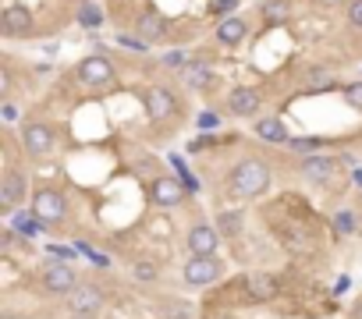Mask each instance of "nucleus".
I'll use <instances>...</instances> for the list:
<instances>
[{
    "label": "nucleus",
    "instance_id": "f257e3e1",
    "mask_svg": "<svg viewBox=\"0 0 362 319\" xmlns=\"http://www.w3.org/2000/svg\"><path fill=\"white\" fill-rule=\"evenodd\" d=\"M267 185H270V167H267V160H260V156H245L242 164L231 171V178H228V192L235 199L263 195Z\"/></svg>",
    "mask_w": 362,
    "mask_h": 319
},
{
    "label": "nucleus",
    "instance_id": "f03ea898",
    "mask_svg": "<svg viewBox=\"0 0 362 319\" xmlns=\"http://www.w3.org/2000/svg\"><path fill=\"white\" fill-rule=\"evenodd\" d=\"M32 213L43 220V227H54L68 217V202H64V192L61 188H39L36 199H32Z\"/></svg>",
    "mask_w": 362,
    "mask_h": 319
},
{
    "label": "nucleus",
    "instance_id": "7ed1b4c3",
    "mask_svg": "<svg viewBox=\"0 0 362 319\" xmlns=\"http://www.w3.org/2000/svg\"><path fill=\"white\" fill-rule=\"evenodd\" d=\"M78 82L89 85V89H107L114 82V64L99 53H89V57L78 61Z\"/></svg>",
    "mask_w": 362,
    "mask_h": 319
},
{
    "label": "nucleus",
    "instance_id": "20e7f679",
    "mask_svg": "<svg viewBox=\"0 0 362 319\" xmlns=\"http://www.w3.org/2000/svg\"><path fill=\"white\" fill-rule=\"evenodd\" d=\"M43 288H46L50 295H71V291L78 288V277H75V270L68 266V259L43 266Z\"/></svg>",
    "mask_w": 362,
    "mask_h": 319
},
{
    "label": "nucleus",
    "instance_id": "39448f33",
    "mask_svg": "<svg viewBox=\"0 0 362 319\" xmlns=\"http://www.w3.org/2000/svg\"><path fill=\"white\" fill-rule=\"evenodd\" d=\"M221 274H224V266H221L214 255H192V259L185 262V281H188L192 288H206V284H214Z\"/></svg>",
    "mask_w": 362,
    "mask_h": 319
},
{
    "label": "nucleus",
    "instance_id": "423d86ee",
    "mask_svg": "<svg viewBox=\"0 0 362 319\" xmlns=\"http://www.w3.org/2000/svg\"><path fill=\"white\" fill-rule=\"evenodd\" d=\"M25 192H29V178H25L18 167H8V171H4V181H0V209L15 213L18 202L25 199Z\"/></svg>",
    "mask_w": 362,
    "mask_h": 319
},
{
    "label": "nucleus",
    "instance_id": "0eeeda50",
    "mask_svg": "<svg viewBox=\"0 0 362 319\" xmlns=\"http://www.w3.org/2000/svg\"><path fill=\"white\" fill-rule=\"evenodd\" d=\"M103 309V291L96 284H78L71 295H68V312L71 316H96Z\"/></svg>",
    "mask_w": 362,
    "mask_h": 319
},
{
    "label": "nucleus",
    "instance_id": "6e6552de",
    "mask_svg": "<svg viewBox=\"0 0 362 319\" xmlns=\"http://www.w3.org/2000/svg\"><path fill=\"white\" fill-rule=\"evenodd\" d=\"M0 32H4V39H25L32 32V11L22 4L4 8V15H0Z\"/></svg>",
    "mask_w": 362,
    "mask_h": 319
},
{
    "label": "nucleus",
    "instance_id": "1a4fd4ad",
    "mask_svg": "<svg viewBox=\"0 0 362 319\" xmlns=\"http://www.w3.org/2000/svg\"><path fill=\"white\" fill-rule=\"evenodd\" d=\"M142 106H146L149 121H167L171 111H174V96H171V89H164V85H149V89L142 92Z\"/></svg>",
    "mask_w": 362,
    "mask_h": 319
},
{
    "label": "nucleus",
    "instance_id": "9d476101",
    "mask_svg": "<svg viewBox=\"0 0 362 319\" xmlns=\"http://www.w3.org/2000/svg\"><path fill=\"white\" fill-rule=\"evenodd\" d=\"M260 106H263L260 89L238 85V89H231V96H228V111H231L235 118H256V111H260Z\"/></svg>",
    "mask_w": 362,
    "mask_h": 319
},
{
    "label": "nucleus",
    "instance_id": "9b49d317",
    "mask_svg": "<svg viewBox=\"0 0 362 319\" xmlns=\"http://www.w3.org/2000/svg\"><path fill=\"white\" fill-rule=\"evenodd\" d=\"M22 142H25V153H29V156H46L50 149H54L57 135H54V128H50V125H29V128L22 132Z\"/></svg>",
    "mask_w": 362,
    "mask_h": 319
},
{
    "label": "nucleus",
    "instance_id": "f8f14e48",
    "mask_svg": "<svg viewBox=\"0 0 362 319\" xmlns=\"http://www.w3.org/2000/svg\"><path fill=\"white\" fill-rule=\"evenodd\" d=\"M185 195H188V188L178 185L174 178H157V181L149 185V202L153 206H178Z\"/></svg>",
    "mask_w": 362,
    "mask_h": 319
},
{
    "label": "nucleus",
    "instance_id": "ddd939ff",
    "mask_svg": "<svg viewBox=\"0 0 362 319\" xmlns=\"http://www.w3.org/2000/svg\"><path fill=\"white\" fill-rule=\"evenodd\" d=\"M242 288L252 302H274L277 298V281L270 274H245Z\"/></svg>",
    "mask_w": 362,
    "mask_h": 319
},
{
    "label": "nucleus",
    "instance_id": "4468645a",
    "mask_svg": "<svg viewBox=\"0 0 362 319\" xmlns=\"http://www.w3.org/2000/svg\"><path fill=\"white\" fill-rule=\"evenodd\" d=\"M334 167H337V160L334 156H305L302 160V174L313 181V185H323V181H330V174H334Z\"/></svg>",
    "mask_w": 362,
    "mask_h": 319
},
{
    "label": "nucleus",
    "instance_id": "2eb2a0df",
    "mask_svg": "<svg viewBox=\"0 0 362 319\" xmlns=\"http://www.w3.org/2000/svg\"><path fill=\"white\" fill-rule=\"evenodd\" d=\"M188 252L192 255H214L217 252V231L210 224H195L188 231Z\"/></svg>",
    "mask_w": 362,
    "mask_h": 319
},
{
    "label": "nucleus",
    "instance_id": "dca6fc26",
    "mask_svg": "<svg viewBox=\"0 0 362 319\" xmlns=\"http://www.w3.org/2000/svg\"><path fill=\"white\" fill-rule=\"evenodd\" d=\"M135 29H139V36L146 39V43H160V39H167V18H160V15H153V11H146L139 22H135Z\"/></svg>",
    "mask_w": 362,
    "mask_h": 319
},
{
    "label": "nucleus",
    "instance_id": "f3484780",
    "mask_svg": "<svg viewBox=\"0 0 362 319\" xmlns=\"http://www.w3.org/2000/svg\"><path fill=\"white\" fill-rule=\"evenodd\" d=\"M245 32H249V25H245L238 15H228V18L217 25V39H221L224 46H238V43L245 39Z\"/></svg>",
    "mask_w": 362,
    "mask_h": 319
},
{
    "label": "nucleus",
    "instance_id": "a211bd4d",
    "mask_svg": "<svg viewBox=\"0 0 362 319\" xmlns=\"http://www.w3.org/2000/svg\"><path fill=\"white\" fill-rule=\"evenodd\" d=\"M181 78H185V85H192V89H210V85H214V68L202 64V61H199V64L192 61V64L181 68Z\"/></svg>",
    "mask_w": 362,
    "mask_h": 319
},
{
    "label": "nucleus",
    "instance_id": "6ab92c4d",
    "mask_svg": "<svg viewBox=\"0 0 362 319\" xmlns=\"http://www.w3.org/2000/svg\"><path fill=\"white\" fill-rule=\"evenodd\" d=\"M256 135H260L263 142H281V146H288V142H291V135H288L284 121H277V118H263V121H256Z\"/></svg>",
    "mask_w": 362,
    "mask_h": 319
},
{
    "label": "nucleus",
    "instance_id": "aec40b11",
    "mask_svg": "<svg viewBox=\"0 0 362 319\" xmlns=\"http://www.w3.org/2000/svg\"><path fill=\"white\" fill-rule=\"evenodd\" d=\"M288 11H291L288 0H263V4H260V15H263L267 25H281L288 18Z\"/></svg>",
    "mask_w": 362,
    "mask_h": 319
},
{
    "label": "nucleus",
    "instance_id": "412c9836",
    "mask_svg": "<svg viewBox=\"0 0 362 319\" xmlns=\"http://www.w3.org/2000/svg\"><path fill=\"white\" fill-rule=\"evenodd\" d=\"M39 227H43V220L36 217V213H11V231L32 238V234H39Z\"/></svg>",
    "mask_w": 362,
    "mask_h": 319
},
{
    "label": "nucleus",
    "instance_id": "4be33fe9",
    "mask_svg": "<svg viewBox=\"0 0 362 319\" xmlns=\"http://www.w3.org/2000/svg\"><path fill=\"white\" fill-rule=\"evenodd\" d=\"M78 25L82 29H99L103 25V11L92 4V0H85V4L78 8Z\"/></svg>",
    "mask_w": 362,
    "mask_h": 319
},
{
    "label": "nucleus",
    "instance_id": "5701e85b",
    "mask_svg": "<svg viewBox=\"0 0 362 319\" xmlns=\"http://www.w3.org/2000/svg\"><path fill=\"white\" fill-rule=\"evenodd\" d=\"M217 227H221V234L235 238V234L242 231V213H238V209H224L221 217H217Z\"/></svg>",
    "mask_w": 362,
    "mask_h": 319
},
{
    "label": "nucleus",
    "instance_id": "b1692460",
    "mask_svg": "<svg viewBox=\"0 0 362 319\" xmlns=\"http://www.w3.org/2000/svg\"><path fill=\"white\" fill-rule=\"evenodd\" d=\"M164 316H167V319H192V305H188V302H167V305H164Z\"/></svg>",
    "mask_w": 362,
    "mask_h": 319
},
{
    "label": "nucleus",
    "instance_id": "393cba45",
    "mask_svg": "<svg viewBox=\"0 0 362 319\" xmlns=\"http://www.w3.org/2000/svg\"><path fill=\"white\" fill-rule=\"evenodd\" d=\"M334 227H337L341 234H351V231H355V213H351V209L334 213Z\"/></svg>",
    "mask_w": 362,
    "mask_h": 319
},
{
    "label": "nucleus",
    "instance_id": "a878e982",
    "mask_svg": "<svg viewBox=\"0 0 362 319\" xmlns=\"http://www.w3.org/2000/svg\"><path fill=\"white\" fill-rule=\"evenodd\" d=\"M132 277L135 281H157V266H153V262H135L132 266Z\"/></svg>",
    "mask_w": 362,
    "mask_h": 319
},
{
    "label": "nucleus",
    "instance_id": "bb28decb",
    "mask_svg": "<svg viewBox=\"0 0 362 319\" xmlns=\"http://www.w3.org/2000/svg\"><path fill=\"white\" fill-rule=\"evenodd\" d=\"M171 164H174V171L181 174V181H185V188H188V192H199V185H195V178H192V174H188V167H185V160H178V156H174V160H171Z\"/></svg>",
    "mask_w": 362,
    "mask_h": 319
},
{
    "label": "nucleus",
    "instance_id": "cd10ccee",
    "mask_svg": "<svg viewBox=\"0 0 362 319\" xmlns=\"http://www.w3.org/2000/svg\"><path fill=\"white\" fill-rule=\"evenodd\" d=\"M344 99H348V106H355V111H362V82H351V85L344 89Z\"/></svg>",
    "mask_w": 362,
    "mask_h": 319
},
{
    "label": "nucleus",
    "instance_id": "c85d7f7f",
    "mask_svg": "<svg viewBox=\"0 0 362 319\" xmlns=\"http://www.w3.org/2000/svg\"><path fill=\"white\" fill-rule=\"evenodd\" d=\"M348 25L362 32V0H351L348 4Z\"/></svg>",
    "mask_w": 362,
    "mask_h": 319
},
{
    "label": "nucleus",
    "instance_id": "c756f323",
    "mask_svg": "<svg viewBox=\"0 0 362 319\" xmlns=\"http://www.w3.org/2000/svg\"><path fill=\"white\" fill-rule=\"evenodd\" d=\"M288 146H291V149H298V153H316V149H320V142H316V139H291Z\"/></svg>",
    "mask_w": 362,
    "mask_h": 319
},
{
    "label": "nucleus",
    "instance_id": "7c9ffc66",
    "mask_svg": "<svg viewBox=\"0 0 362 319\" xmlns=\"http://www.w3.org/2000/svg\"><path fill=\"white\" fill-rule=\"evenodd\" d=\"M164 64H167V68H185V53H181V50L164 53Z\"/></svg>",
    "mask_w": 362,
    "mask_h": 319
},
{
    "label": "nucleus",
    "instance_id": "2f4dec72",
    "mask_svg": "<svg viewBox=\"0 0 362 319\" xmlns=\"http://www.w3.org/2000/svg\"><path fill=\"white\" fill-rule=\"evenodd\" d=\"M118 43H125V46H132V50H142V53H146V46H149L146 39H132V36H118Z\"/></svg>",
    "mask_w": 362,
    "mask_h": 319
},
{
    "label": "nucleus",
    "instance_id": "473e14b6",
    "mask_svg": "<svg viewBox=\"0 0 362 319\" xmlns=\"http://www.w3.org/2000/svg\"><path fill=\"white\" fill-rule=\"evenodd\" d=\"M50 255H54V259H71L75 252H71V248H64V245H50Z\"/></svg>",
    "mask_w": 362,
    "mask_h": 319
},
{
    "label": "nucleus",
    "instance_id": "72a5a7b5",
    "mask_svg": "<svg viewBox=\"0 0 362 319\" xmlns=\"http://www.w3.org/2000/svg\"><path fill=\"white\" fill-rule=\"evenodd\" d=\"M4 118H8V121H18V106H15V103H4Z\"/></svg>",
    "mask_w": 362,
    "mask_h": 319
},
{
    "label": "nucleus",
    "instance_id": "f704fd0d",
    "mask_svg": "<svg viewBox=\"0 0 362 319\" xmlns=\"http://www.w3.org/2000/svg\"><path fill=\"white\" fill-rule=\"evenodd\" d=\"M238 0H217V11H235Z\"/></svg>",
    "mask_w": 362,
    "mask_h": 319
},
{
    "label": "nucleus",
    "instance_id": "c9c22d12",
    "mask_svg": "<svg viewBox=\"0 0 362 319\" xmlns=\"http://www.w3.org/2000/svg\"><path fill=\"white\" fill-rule=\"evenodd\" d=\"M199 125H202V128H214V125H217V118H214V114H202V118H199Z\"/></svg>",
    "mask_w": 362,
    "mask_h": 319
},
{
    "label": "nucleus",
    "instance_id": "e433bc0d",
    "mask_svg": "<svg viewBox=\"0 0 362 319\" xmlns=\"http://www.w3.org/2000/svg\"><path fill=\"white\" fill-rule=\"evenodd\" d=\"M351 319H362V302L355 305V312H351Z\"/></svg>",
    "mask_w": 362,
    "mask_h": 319
},
{
    "label": "nucleus",
    "instance_id": "4c0bfd02",
    "mask_svg": "<svg viewBox=\"0 0 362 319\" xmlns=\"http://www.w3.org/2000/svg\"><path fill=\"white\" fill-rule=\"evenodd\" d=\"M316 4H341V0H316Z\"/></svg>",
    "mask_w": 362,
    "mask_h": 319
}]
</instances>
